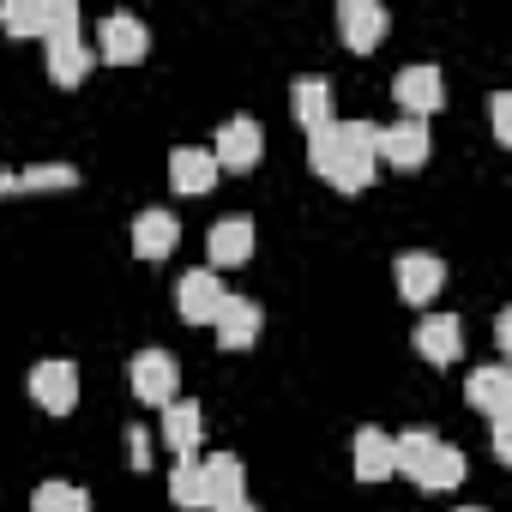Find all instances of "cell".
Returning <instances> with one entry per match:
<instances>
[{
  "mask_svg": "<svg viewBox=\"0 0 512 512\" xmlns=\"http://www.w3.org/2000/svg\"><path fill=\"white\" fill-rule=\"evenodd\" d=\"M374 139H380L374 121H332L308 139V163L338 193H368L374 187Z\"/></svg>",
  "mask_w": 512,
  "mask_h": 512,
  "instance_id": "6da1fadb",
  "label": "cell"
},
{
  "mask_svg": "<svg viewBox=\"0 0 512 512\" xmlns=\"http://www.w3.org/2000/svg\"><path fill=\"white\" fill-rule=\"evenodd\" d=\"M260 151H266V133H260L253 115H229L217 127V139H211V163L229 169V175H247L253 163H260Z\"/></svg>",
  "mask_w": 512,
  "mask_h": 512,
  "instance_id": "7a4b0ae2",
  "label": "cell"
},
{
  "mask_svg": "<svg viewBox=\"0 0 512 512\" xmlns=\"http://www.w3.org/2000/svg\"><path fill=\"white\" fill-rule=\"evenodd\" d=\"M97 61H109V67H139L145 55H151V31L133 19V13H109L103 25H97Z\"/></svg>",
  "mask_w": 512,
  "mask_h": 512,
  "instance_id": "3957f363",
  "label": "cell"
},
{
  "mask_svg": "<svg viewBox=\"0 0 512 512\" xmlns=\"http://www.w3.org/2000/svg\"><path fill=\"white\" fill-rule=\"evenodd\" d=\"M386 31H392V19H386L380 0H344L338 7V37L350 55H374L386 43Z\"/></svg>",
  "mask_w": 512,
  "mask_h": 512,
  "instance_id": "277c9868",
  "label": "cell"
},
{
  "mask_svg": "<svg viewBox=\"0 0 512 512\" xmlns=\"http://www.w3.org/2000/svg\"><path fill=\"white\" fill-rule=\"evenodd\" d=\"M392 103L404 109V121H428L440 103H446V79H440V67H404L398 79H392Z\"/></svg>",
  "mask_w": 512,
  "mask_h": 512,
  "instance_id": "5b68a950",
  "label": "cell"
},
{
  "mask_svg": "<svg viewBox=\"0 0 512 512\" xmlns=\"http://www.w3.org/2000/svg\"><path fill=\"white\" fill-rule=\"evenodd\" d=\"M175 380H181V374H175V356H169V350H139L133 368H127L133 398H139V404H157V410L175 404Z\"/></svg>",
  "mask_w": 512,
  "mask_h": 512,
  "instance_id": "8992f818",
  "label": "cell"
},
{
  "mask_svg": "<svg viewBox=\"0 0 512 512\" xmlns=\"http://www.w3.org/2000/svg\"><path fill=\"white\" fill-rule=\"evenodd\" d=\"M25 386H31V404H43L49 416H67V410L79 404V368H73V362H61V356L37 362Z\"/></svg>",
  "mask_w": 512,
  "mask_h": 512,
  "instance_id": "52a82bcc",
  "label": "cell"
},
{
  "mask_svg": "<svg viewBox=\"0 0 512 512\" xmlns=\"http://www.w3.org/2000/svg\"><path fill=\"white\" fill-rule=\"evenodd\" d=\"M428 151H434L428 121H392V127H380V139H374V163L386 157L392 169H422Z\"/></svg>",
  "mask_w": 512,
  "mask_h": 512,
  "instance_id": "ba28073f",
  "label": "cell"
},
{
  "mask_svg": "<svg viewBox=\"0 0 512 512\" xmlns=\"http://www.w3.org/2000/svg\"><path fill=\"white\" fill-rule=\"evenodd\" d=\"M223 278L217 272H187L181 284H175V308H181V320L187 326H211L217 320V308H223Z\"/></svg>",
  "mask_w": 512,
  "mask_h": 512,
  "instance_id": "9c48e42d",
  "label": "cell"
},
{
  "mask_svg": "<svg viewBox=\"0 0 512 512\" xmlns=\"http://www.w3.org/2000/svg\"><path fill=\"white\" fill-rule=\"evenodd\" d=\"M290 115L302 121V133L314 139L320 127H332L338 115H332V85L320 79V73H302L296 85H290Z\"/></svg>",
  "mask_w": 512,
  "mask_h": 512,
  "instance_id": "30bf717a",
  "label": "cell"
},
{
  "mask_svg": "<svg viewBox=\"0 0 512 512\" xmlns=\"http://www.w3.org/2000/svg\"><path fill=\"white\" fill-rule=\"evenodd\" d=\"M416 356L434 362V368H452V362L464 356V326H458L452 314H428V320L416 326Z\"/></svg>",
  "mask_w": 512,
  "mask_h": 512,
  "instance_id": "8fae6325",
  "label": "cell"
},
{
  "mask_svg": "<svg viewBox=\"0 0 512 512\" xmlns=\"http://www.w3.org/2000/svg\"><path fill=\"white\" fill-rule=\"evenodd\" d=\"M464 470H470V464H464V452H458V446H446V440H434V446L416 458L410 482H416V488H428V494H446V488H458V482H464Z\"/></svg>",
  "mask_w": 512,
  "mask_h": 512,
  "instance_id": "7c38bea8",
  "label": "cell"
},
{
  "mask_svg": "<svg viewBox=\"0 0 512 512\" xmlns=\"http://www.w3.org/2000/svg\"><path fill=\"white\" fill-rule=\"evenodd\" d=\"M440 284H446V266L434 260V253H404V260H398V296H404L410 308L434 302Z\"/></svg>",
  "mask_w": 512,
  "mask_h": 512,
  "instance_id": "4fadbf2b",
  "label": "cell"
},
{
  "mask_svg": "<svg viewBox=\"0 0 512 512\" xmlns=\"http://www.w3.org/2000/svg\"><path fill=\"white\" fill-rule=\"evenodd\" d=\"M217 344L223 350H247L253 338H260V302H247V296H223V308H217Z\"/></svg>",
  "mask_w": 512,
  "mask_h": 512,
  "instance_id": "5bb4252c",
  "label": "cell"
},
{
  "mask_svg": "<svg viewBox=\"0 0 512 512\" xmlns=\"http://www.w3.org/2000/svg\"><path fill=\"white\" fill-rule=\"evenodd\" d=\"M91 67H97V49L85 43V31H79V37H55V43H49V79H55V85H67V91H73V85H85V79H91Z\"/></svg>",
  "mask_w": 512,
  "mask_h": 512,
  "instance_id": "9a60e30c",
  "label": "cell"
},
{
  "mask_svg": "<svg viewBox=\"0 0 512 512\" xmlns=\"http://www.w3.org/2000/svg\"><path fill=\"white\" fill-rule=\"evenodd\" d=\"M163 440H169V452H175V458H193V452H199V440H205V410H199L193 398L163 404Z\"/></svg>",
  "mask_w": 512,
  "mask_h": 512,
  "instance_id": "2e32d148",
  "label": "cell"
},
{
  "mask_svg": "<svg viewBox=\"0 0 512 512\" xmlns=\"http://www.w3.org/2000/svg\"><path fill=\"white\" fill-rule=\"evenodd\" d=\"M175 241H181L175 211H139L133 217V253H139V260H169Z\"/></svg>",
  "mask_w": 512,
  "mask_h": 512,
  "instance_id": "e0dca14e",
  "label": "cell"
},
{
  "mask_svg": "<svg viewBox=\"0 0 512 512\" xmlns=\"http://www.w3.org/2000/svg\"><path fill=\"white\" fill-rule=\"evenodd\" d=\"M470 404L488 416V422H506L512 416V368H476L470 374Z\"/></svg>",
  "mask_w": 512,
  "mask_h": 512,
  "instance_id": "ac0fdd59",
  "label": "cell"
},
{
  "mask_svg": "<svg viewBox=\"0 0 512 512\" xmlns=\"http://www.w3.org/2000/svg\"><path fill=\"white\" fill-rule=\"evenodd\" d=\"M211 266H247L253 260V217H223L211 223Z\"/></svg>",
  "mask_w": 512,
  "mask_h": 512,
  "instance_id": "d6986e66",
  "label": "cell"
},
{
  "mask_svg": "<svg viewBox=\"0 0 512 512\" xmlns=\"http://www.w3.org/2000/svg\"><path fill=\"white\" fill-rule=\"evenodd\" d=\"M49 187H79V169L73 163H31V169H7L0 175V199H13V193H49Z\"/></svg>",
  "mask_w": 512,
  "mask_h": 512,
  "instance_id": "ffe728a7",
  "label": "cell"
},
{
  "mask_svg": "<svg viewBox=\"0 0 512 512\" xmlns=\"http://www.w3.org/2000/svg\"><path fill=\"white\" fill-rule=\"evenodd\" d=\"M199 470H205V494H211V506L247 494V464H241L235 452H211V458H199Z\"/></svg>",
  "mask_w": 512,
  "mask_h": 512,
  "instance_id": "44dd1931",
  "label": "cell"
},
{
  "mask_svg": "<svg viewBox=\"0 0 512 512\" xmlns=\"http://www.w3.org/2000/svg\"><path fill=\"white\" fill-rule=\"evenodd\" d=\"M356 482H386L392 476V434L386 428H356Z\"/></svg>",
  "mask_w": 512,
  "mask_h": 512,
  "instance_id": "7402d4cb",
  "label": "cell"
},
{
  "mask_svg": "<svg viewBox=\"0 0 512 512\" xmlns=\"http://www.w3.org/2000/svg\"><path fill=\"white\" fill-rule=\"evenodd\" d=\"M169 181H175V193H187V199L211 193V187H217V163H211V151H175V157H169Z\"/></svg>",
  "mask_w": 512,
  "mask_h": 512,
  "instance_id": "603a6c76",
  "label": "cell"
},
{
  "mask_svg": "<svg viewBox=\"0 0 512 512\" xmlns=\"http://www.w3.org/2000/svg\"><path fill=\"white\" fill-rule=\"evenodd\" d=\"M169 500H175L181 512H205V506H211V494H205V470H199V458H175V476H169Z\"/></svg>",
  "mask_w": 512,
  "mask_h": 512,
  "instance_id": "cb8c5ba5",
  "label": "cell"
},
{
  "mask_svg": "<svg viewBox=\"0 0 512 512\" xmlns=\"http://www.w3.org/2000/svg\"><path fill=\"white\" fill-rule=\"evenodd\" d=\"M43 25H49V0H0V31L43 37Z\"/></svg>",
  "mask_w": 512,
  "mask_h": 512,
  "instance_id": "d4e9b609",
  "label": "cell"
},
{
  "mask_svg": "<svg viewBox=\"0 0 512 512\" xmlns=\"http://www.w3.org/2000/svg\"><path fill=\"white\" fill-rule=\"evenodd\" d=\"M31 512H97V506H91V494H85L79 482H61V476H55V482H43V488L31 494Z\"/></svg>",
  "mask_w": 512,
  "mask_h": 512,
  "instance_id": "484cf974",
  "label": "cell"
},
{
  "mask_svg": "<svg viewBox=\"0 0 512 512\" xmlns=\"http://www.w3.org/2000/svg\"><path fill=\"white\" fill-rule=\"evenodd\" d=\"M434 440H440L434 428H410V434H392V470H404V476H410V470H416V458H422Z\"/></svg>",
  "mask_w": 512,
  "mask_h": 512,
  "instance_id": "4316f807",
  "label": "cell"
},
{
  "mask_svg": "<svg viewBox=\"0 0 512 512\" xmlns=\"http://www.w3.org/2000/svg\"><path fill=\"white\" fill-rule=\"evenodd\" d=\"M488 121H494V139H500V145H512V97H506V91H494V97H488Z\"/></svg>",
  "mask_w": 512,
  "mask_h": 512,
  "instance_id": "83f0119b",
  "label": "cell"
},
{
  "mask_svg": "<svg viewBox=\"0 0 512 512\" xmlns=\"http://www.w3.org/2000/svg\"><path fill=\"white\" fill-rule=\"evenodd\" d=\"M127 452H133V464H139V470L151 464V440H145V428H127Z\"/></svg>",
  "mask_w": 512,
  "mask_h": 512,
  "instance_id": "f1b7e54d",
  "label": "cell"
},
{
  "mask_svg": "<svg viewBox=\"0 0 512 512\" xmlns=\"http://www.w3.org/2000/svg\"><path fill=\"white\" fill-rule=\"evenodd\" d=\"M494 458H500V464L512 458V416H506V422H494Z\"/></svg>",
  "mask_w": 512,
  "mask_h": 512,
  "instance_id": "f546056e",
  "label": "cell"
},
{
  "mask_svg": "<svg viewBox=\"0 0 512 512\" xmlns=\"http://www.w3.org/2000/svg\"><path fill=\"white\" fill-rule=\"evenodd\" d=\"M494 344L512 350V314H494Z\"/></svg>",
  "mask_w": 512,
  "mask_h": 512,
  "instance_id": "4dcf8cb0",
  "label": "cell"
},
{
  "mask_svg": "<svg viewBox=\"0 0 512 512\" xmlns=\"http://www.w3.org/2000/svg\"><path fill=\"white\" fill-rule=\"evenodd\" d=\"M211 512H260V506H253V500L241 494V500H223V506H211Z\"/></svg>",
  "mask_w": 512,
  "mask_h": 512,
  "instance_id": "1f68e13d",
  "label": "cell"
},
{
  "mask_svg": "<svg viewBox=\"0 0 512 512\" xmlns=\"http://www.w3.org/2000/svg\"><path fill=\"white\" fill-rule=\"evenodd\" d=\"M458 512H488V506H458Z\"/></svg>",
  "mask_w": 512,
  "mask_h": 512,
  "instance_id": "d6a6232c",
  "label": "cell"
}]
</instances>
